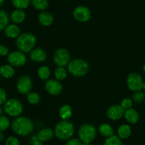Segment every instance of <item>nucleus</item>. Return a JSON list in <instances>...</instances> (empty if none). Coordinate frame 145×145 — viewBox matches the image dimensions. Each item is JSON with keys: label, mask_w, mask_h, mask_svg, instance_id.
Wrapping results in <instances>:
<instances>
[{"label": "nucleus", "mask_w": 145, "mask_h": 145, "mask_svg": "<svg viewBox=\"0 0 145 145\" xmlns=\"http://www.w3.org/2000/svg\"><path fill=\"white\" fill-rule=\"evenodd\" d=\"M38 21L44 26H49L53 23V16L48 11H42L38 16Z\"/></svg>", "instance_id": "19"}, {"label": "nucleus", "mask_w": 145, "mask_h": 145, "mask_svg": "<svg viewBox=\"0 0 145 145\" xmlns=\"http://www.w3.org/2000/svg\"><path fill=\"white\" fill-rule=\"evenodd\" d=\"M4 139V134L2 131H0V142H2Z\"/></svg>", "instance_id": "39"}, {"label": "nucleus", "mask_w": 145, "mask_h": 145, "mask_svg": "<svg viewBox=\"0 0 145 145\" xmlns=\"http://www.w3.org/2000/svg\"><path fill=\"white\" fill-rule=\"evenodd\" d=\"M117 133L118 136L121 139H127L132 134L131 127L128 125H122L118 129Z\"/></svg>", "instance_id": "21"}, {"label": "nucleus", "mask_w": 145, "mask_h": 145, "mask_svg": "<svg viewBox=\"0 0 145 145\" xmlns=\"http://www.w3.org/2000/svg\"><path fill=\"white\" fill-rule=\"evenodd\" d=\"M5 145H20V142L16 136H10L6 139Z\"/></svg>", "instance_id": "34"}, {"label": "nucleus", "mask_w": 145, "mask_h": 145, "mask_svg": "<svg viewBox=\"0 0 145 145\" xmlns=\"http://www.w3.org/2000/svg\"><path fill=\"white\" fill-rule=\"evenodd\" d=\"M103 145H123L121 139L117 135H112L106 138Z\"/></svg>", "instance_id": "30"}, {"label": "nucleus", "mask_w": 145, "mask_h": 145, "mask_svg": "<svg viewBox=\"0 0 145 145\" xmlns=\"http://www.w3.org/2000/svg\"><path fill=\"white\" fill-rule=\"evenodd\" d=\"M8 53H9V49L8 47L4 44H0V56H6L8 55Z\"/></svg>", "instance_id": "36"}, {"label": "nucleus", "mask_w": 145, "mask_h": 145, "mask_svg": "<svg viewBox=\"0 0 145 145\" xmlns=\"http://www.w3.org/2000/svg\"><path fill=\"white\" fill-rule=\"evenodd\" d=\"M145 98V94L144 92H142V90L137 91V92H135L134 95L133 96V101H134L136 103H140L144 101Z\"/></svg>", "instance_id": "32"}, {"label": "nucleus", "mask_w": 145, "mask_h": 145, "mask_svg": "<svg viewBox=\"0 0 145 145\" xmlns=\"http://www.w3.org/2000/svg\"><path fill=\"white\" fill-rule=\"evenodd\" d=\"M55 76L57 80H64L67 76V71L64 67H58L55 71Z\"/></svg>", "instance_id": "29"}, {"label": "nucleus", "mask_w": 145, "mask_h": 145, "mask_svg": "<svg viewBox=\"0 0 145 145\" xmlns=\"http://www.w3.org/2000/svg\"><path fill=\"white\" fill-rule=\"evenodd\" d=\"M27 58L21 51H14L7 55V62L13 67H21L26 63Z\"/></svg>", "instance_id": "8"}, {"label": "nucleus", "mask_w": 145, "mask_h": 145, "mask_svg": "<svg viewBox=\"0 0 145 145\" xmlns=\"http://www.w3.org/2000/svg\"><path fill=\"white\" fill-rule=\"evenodd\" d=\"M31 143L32 145H42V142L38 139L37 135H34L31 137Z\"/></svg>", "instance_id": "38"}, {"label": "nucleus", "mask_w": 145, "mask_h": 145, "mask_svg": "<svg viewBox=\"0 0 145 145\" xmlns=\"http://www.w3.org/2000/svg\"><path fill=\"white\" fill-rule=\"evenodd\" d=\"M73 16L76 21L80 22H86L91 18V11L89 8L84 6H79L76 7L73 11Z\"/></svg>", "instance_id": "11"}, {"label": "nucleus", "mask_w": 145, "mask_h": 145, "mask_svg": "<svg viewBox=\"0 0 145 145\" xmlns=\"http://www.w3.org/2000/svg\"><path fill=\"white\" fill-rule=\"evenodd\" d=\"M78 136L82 142L91 143L96 136V127L91 124H84L79 128Z\"/></svg>", "instance_id": "6"}, {"label": "nucleus", "mask_w": 145, "mask_h": 145, "mask_svg": "<svg viewBox=\"0 0 145 145\" xmlns=\"http://www.w3.org/2000/svg\"><path fill=\"white\" fill-rule=\"evenodd\" d=\"M59 117L62 120H68L72 115V109L70 105H64L59 110Z\"/></svg>", "instance_id": "22"}, {"label": "nucleus", "mask_w": 145, "mask_h": 145, "mask_svg": "<svg viewBox=\"0 0 145 145\" xmlns=\"http://www.w3.org/2000/svg\"><path fill=\"white\" fill-rule=\"evenodd\" d=\"M36 44V38L31 33L25 32L20 34L16 38V44L19 51L23 53H29L33 49Z\"/></svg>", "instance_id": "2"}, {"label": "nucleus", "mask_w": 145, "mask_h": 145, "mask_svg": "<svg viewBox=\"0 0 145 145\" xmlns=\"http://www.w3.org/2000/svg\"><path fill=\"white\" fill-rule=\"evenodd\" d=\"M4 112L12 117H18L22 114L24 107L18 100L11 98L7 100L4 105Z\"/></svg>", "instance_id": "5"}, {"label": "nucleus", "mask_w": 145, "mask_h": 145, "mask_svg": "<svg viewBox=\"0 0 145 145\" xmlns=\"http://www.w3.org/2000/svg\"><path fill=\"white\" fill-rule=\"evenodd\" d=\"M125 118L130 124H136L139 120L140 115L137 111L133 108H130L125 111Z\"/></svg>", "instance_id": "18"}, {"label": "nucleus", "mask_w": 145, "mask_h": 145, "mask_svg": "<svg viewBox=\"0 0 145 145\" xmlns=\"http://www.w3.org/2000/svg\"><path fill=\"white\" fill-rule=\"evenodd\" d=\"M143 71H144V72H145V64L144 65V66H143Z\"/></svg>", "instance_id": "44"}, {"label": "nucleus", "mask_w": 145, "mask_h": 145, "mask_svg": "<svg viewBox=\"0 0 145 145\" xmlns=\"http://www.w3.org/2000/svg\"><path fill=\"white\" fill-rule=\"evenodd\" d=\"M1 75H0V80H1Z\"/></svg>", "instance_id": "45"}, {"label": "nucleus", "mask_w": 145, "mask_h": 145, "mask_svg": "<svg viewBox=\"0 0 145 145\" xmlns=\"http://www.w3.org/2000/svg\"><path fill=\"white\" fill-rule=\"evenodd\" d=\"M33 7L37 10H45L49 6L48 0H32Z\"/></svg>", "instance_id": "26"}, {"label": "nucleus", "mask_w": 145, "mask_h": 145, "mask_svg": "<svg viewBox=\"0 0 145 145\" xmlns=\"http://www.w3.org/2000/svg\"><path fill=\"white\" fill-rule=\"evenodd\" d=\"M0 75L2 78L8 79L15 75V69L12 65L9 64H5L0 66Z\"/></svg>", "instance_id": "20"}, {"label": "nucleus", "mask_w": 145, "mask_h": 145, "mask_svg": "<svg viewBox=\"0 0 145 145\" xmlns=\"http://www.w3.org/2000/svg\"><path fill=\"white\" fill-rule=\"evenodd\" d=\"M143 82L142 78L137 72H131L128 75L127 79V85L129 89L133 92L140 91L142 89Z\"/></svg>", "instance_id": "9"}, {"label": "nucleus", "mask_w": 145, "mask_h": 145, "mask_svg": "<svg viewBox=\"0 0 145 145\" xmlns=\"http://www.w3.org/2000/svg\"><path fill=\"white\" fill-rule=\"evenodd\" d=\"M27 100L31 105H37L40 101V96L38 92H30L27 94Z\"/></svg>", "instance_id": "27"}, {"label": "nucleus", "mask_w": 145, "mask_h": 145, "mask_svg": "<svg viewBox=\"0 0 145 145\" xmlns=\"http://www.w3.org/2000/svg\"><path fill=\"white\" fill-rule=\"evenodd\" d=\"M3 4H4V0H0V8L3 5Z\"/></svg>", "instance_id": "41"}, {"label": "nucleus", "mask_w": 145, "mask_h": 145, "mask_svg": "<svg viewBox=\"0 0 145 145\" xmlns=\"http://www.w3.org/2000/svg\"><path fill=\"white\" fill-rule=\"evenodd\" d=\"M142 89H143V90H145V82H144V83H143V85H142Z\"/></svg>", "instance_id": "43"}, {"label": "nucleus", "mask_w": 145, "mask_h": 145, "mask_svg": "<svg viewBox=\"0 0 145 145\" xmlns=\"http://www.w3.org/2000/svg\"><path fill=\"white\" fill-rule=\"evenodd\" d=\"M11 122L8 117L5 115L0 116V131H6L11 126Z\"/></svg>", "instance_id": "31"}, {"label": "nucleus", "mask_w": 145, "mask_h": 145, "mask_svg": "<svg viewBox=\"0 0 145 145\" xmlns=\"http://www.w3.org/2000/svg\"><path fill=\"white\" fill-rule=\"evenodd\" d=\"M38 75L42 80H48L50 76V70L46 65H42L38 68Z\"/></svg>", "instance_id": "25"}, {"label": "nucleus", "mask_w": 145, "mask_h": 145, "mask_svg": "<svg viewBox=\"0 0 145 145\" xmlns=\"http://www.w3.org/2000/svg\"><path fill=\"white\" fill-rule=\"evenodd\" d=\"M99 131L102 136L106 138L114 134V130H113V127L107 123H103L99 127Z\"/></svg>", "instance_id": "23"}, {"label": "nucleus", "mask_w": 145, "mask_h": 145, "mask_svg": "<svg viewBox=\"0 0 145 145\" xmlns=\"http://www.w3.org/2000/svg\"><path fill=\"white\" fill-rule=\"evenodd\" d=\"M13 6L18 9H25L31 4V0H11Z\"/></svg>", "instance_id": "28"}, {"label": "nucleus", "mask_w": 145, "mask_h": 145, "mask_svg": "<svg viewBox=\"0 0 145 145\" xmlns=\"http://www.w3.org/2000/svg\"><path fill=\"white\" fill-rule=\"evenodd\" d=\"M25 17H26V14L24 10L16 9L14 11H13L10 15V20L14 24H18L24 21V20L25 19Z\"/></svg>", "instance_id": "15"}, {"label": "nucleus", "mask_w": 145, "mask_h": 145, "mask_svg": "<svg viewBox=\"0 0 145 145\" xmlns=\"http://www.w3.org/2000/svg\"><path fill=\"white\" fill-rule=\"evenodd\" d=\"M4 31L6 36L8 38H17L20 35V28L15 24H8Z\"/></svg>", "instance_id": "16"}, {"label": "nucleus", "mask_w": 145, "mask_h": 145, "mask_svg": "<svg viewBox=\"0 0 145 145\" xmlns=\"http://www.w3.org/2000/svg\"><path fill=\"white\" fill-rule=\"evenodd\" d=\"M53 61L58 67H65L70 62V54L65 48H58L54 53Z\"/></svg>", "instance_id": "7"}, {"label": "nucleus", "mask_w": 145, "mask_h": 145, "mask_svg": "<svg viewBox=\"0 0 145 145\" xmlns=\"http://www.w3.org/2000/svg\"><path fill=\"white\" fill-rule=\"evenodd\" d=\"M33 88V82L31 77L27 75H23L18 79L16 88L18 92L22 95H27L31 92Z\"/></svg>", "instance_id": "10"}, {"label": "nucleus", "mask_w": 145, "mask_h": 145, "mask_svg": "<svg viewBox=\"0 0 145 145\" xmlns=\"http://www.w3.org/2000/svg\"><path fill=\"white\" fill-rule=\"evenodd\" d=\"M4 112V107H1V105H0V116L3 115Z\"/></svg>", "instance_id": "40"}, {"label": "nucleus", "mask_w": 145, "mask_h": 145, "mask_svg": "<svg viewBox=\"0 0 145 145\" xmlns=\"http://www.w3.org/2000/svg\"><path fill=\"white\" fill-rule=\"evenodd\" d=\"M47 92L52 95H58L62 92V85L57 79H48L45 84Z\"/></svg>", "instance_id": "12"}, {"label": "nucleus", "mask_w": 145, "mask_h": 145, "mask_svg": "<svg viewBox=\"0 0 145 145\" xmlns=\"http://www.w3.org/2000/svg\"><path fill=\"white\" fill-rule=\"evenodd\" d=\"M55 135L60 140H69L73 136L74 126L68 120H62L58 122L55 127Z\"/></svg>", "instance_id": "3"}, {"label": "nucleus", "mask_w": 145, "mask_h": 145, "mask_svg": "<svg viewBox=\"0 0 145 145\" xmlns=\"http://www.w3.org/2000/svg\"><path fill=\"white\" fill-rule=\"evenodd\" d=\"M30 53H31V54H30L31 59L34 62H43L47 58V53L42 48H33Z\"/></svg>", "instance_id": "14"}, {"label": "nucleus", "mask_w": 145, "mask_h": 145, "mask_svg": "<svg viewBox=\"0 0 145 145\" xmlns=\"http://www.w3.org/2000/svg\"><path fill=\"white\" fill-rule=\"evenodd\" d=\"M125 109L120 105H112L108 109L107 116L111 120H118L121 119L125 115Z\"/></svg>", "instance_id": "13"}, {"label": "nucleus", "mask_w": 145, "mask_h": 145, "mask_svg": "<svg viewBox=\"0 0 145 145\" xmlns=\"http://www.w3.org/2000/svg\"><path fill=\"white\" fill-rule=\"evenodd\" d=\"M82 142L79 139L76 138H72L67 140L66 145H82Z\"/></svg>", "instance_id": "37"}, {"label": "nucleus", "mask_w": 145, "mask_h": 145, "mask_svg": "<svg viewBox=\"0 0 145 145\" xmlns=\"http://www.w3.org/2000/svg\"><path fill=\"white\" fill-rule=\"evenodd\" d=\"M89 70L87 61L77 58L71 61L68 64V71L75 77H82L86 75Z\"/></svg>", "instance_id": "4"}, {"label": "nucleus", "mask_w": 145, "mask_h": 145, "mask_svg": "<svg viewBox=\"0 0 145 145\" xmlns=\"http://www.w3.org/2000/svg\"><path fill=\"white\" fill-rule=\"evenodd\" d=\"M10 21V16L4 10L0 9V32L4 31L8 25Z\"/></svg>", "instance_id": "24"}, {"label": "nucleus", "mask_w": 145, "mask_h": 145, "mask_svg": "<svg viewBox=\"0 0 145 145\" xmlns=\"http://www.w3.org/2000/svg\"><path fill=\"white\" fill-rule=\"evenodd\" d=\"M82 145H90V143H86V142H82Z\"/></svg>", "instance_id": "42"}, {"label": "nucleus", "mask_w": 145, "mask_h": 145, "mask_svg": "<svg viewBox=\"0 0 145 145\" xmlns=\"http://www.w3.org/2000/svg\"><path fill=\"white\" fill-rule=\"evenodd\" d=\"M13 132L19 136H27L32 133L33 130V123L29 118L24 116L16 117L11 122Z\"/></svg>", "instance_id": "1"}, {"label": "nucleus", "mask_w": 145, "mask_h": 145, "mask_svg": "<svg viewBox=\"0 0 145 145\" xmlns=\"http://www.w3.org/2000/svg\"><path fill=\"white\" fill-rule=\"evenodd\" d=\"M7 101V94L5 90L2 88H0V105H4Z\"/></svg>", "instance_id": "35"}, {"label": "nucleus", "mask_w": 145, "mask_h": 145, "mask_svg": "<svg viewBox=\"0 0 145 145\" xmlns=\"http://www.w3.org/2000/svg\"><path fill=\"white\" fill-rule=\"evenodd\" d=\"M120 106L125 109V110H127V109L132 108L133 106V100H132L130 98H124V99L122 100L121 104H120Z\"/></svg>", "instance_id": "33"}, {"label": "nucleus", "mask_w": 145, "mask_h": 145, "mask_svg": "<svg viewBox=\"0 0 145 145\" xmlns=\"http://www.w3.org/2000/svg\"><path fill=\"white\" fill-rule=\"evenodd\" d=\"M55 135V132L52 130L51 128H43V129H40V130L38 132V139L41 141L42 142H48L50 139H52V137Z\"/></svg>", "instance_id": "17"}]
</instances>
